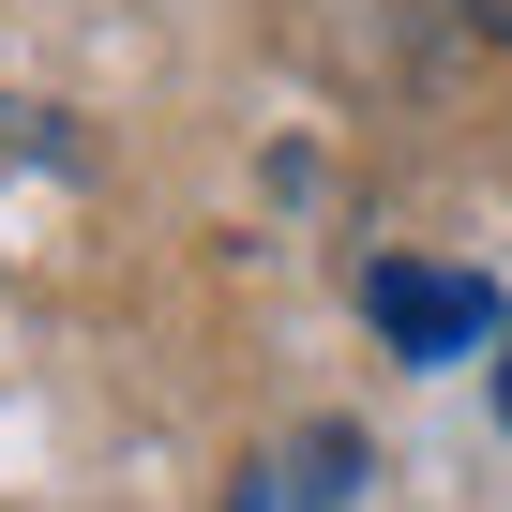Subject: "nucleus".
<instances>
[{"label":"nucleus","mask_w":512,"mask_h":512,"mask_svg":"<svg viewBox=\"0 0 512 512\" xmlns=\"http://www.w3.org/2000/svg\"><path fill=\"white\" fill-rule=\"evenodd\" d=\"M362 317H377L407 362H467V347L497 332V287H467V272H422V256H377V272H362Z\"/></svg>","instance_id":"f257e3e1"},{"label":"nucleus","mask_w":512,"mask_h":512,"mask_svg":"<svg viewBox=\"0 0 512 512\" xmlns=\"http://www.w3.org/2000/svg\"><path fill=\"white\" fill-rule=\"evenodd\" d=\"M287 497H302V512H332V497H362V437H347V422H317V437L287 452Z\"/></svg>","instance_id":"f03ea898"},{"label":"nucleus","mask_w":512,"mask_h":512,"mask_svg":"<svg viewBox=\"0 0 512 512\" xmlns=\"http://www.w3.org/2000/svg\"><path fill=\"white\" fill-rule=\"evenodd\" d=\"M452 16H467V31H482V46H512V0H452Z\"/></svg>","instance_id":"7ed1b4c3"},{"label":"nucleus","mask_w":512,"mask_h":512,"mask_svg":"<svg viewBox=\"0 0 512 512\" xmlns=\"http://www.w3.org/2000/svg\"><path fill=\"white\" fill-rule=\"evenodd\" d=\"M497 422H512V362H497Z\"/></svg>","instance_id":"20e7f679"},{"label":"nucleus","mask_w":512,"mask_h":512,"mask_svg":"<svg viewBox=\"0 0 512 512\" xmlns=\"http://www.w3.org/2000/svg\"><path fill=\"white\" fill-rule=\"evenodd\" d=\"M241 512H272V497H241Z\"/></svg>","instance_id":"39448f33"}]
</instances>
